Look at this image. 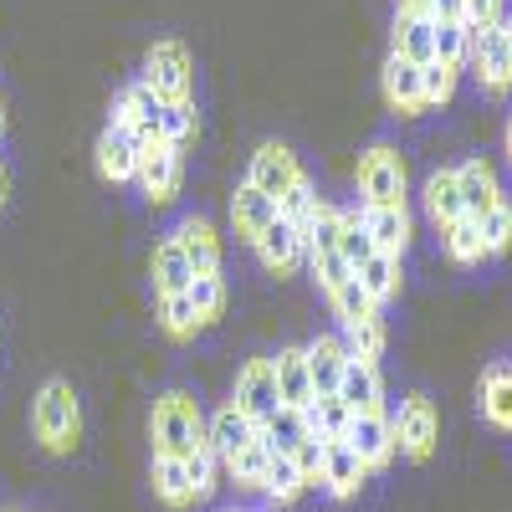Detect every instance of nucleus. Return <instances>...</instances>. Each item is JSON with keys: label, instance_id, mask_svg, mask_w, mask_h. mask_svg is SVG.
I'll use <instances>...</instances> for the list:
<instances>
[{"label": "nucleus", "instance_id": "f257e3e1", "mask_svg": "<svg viewBox=\"0 0 512 512\" xmlns=\"http://www.w3.org/2000/svg\"><path fill=\"white\" fill-rule=\"evenodd\" d=\"M149 441L154 456H175L190 461V451L205 441V410L190 390H164L149 410Z\"/></svg>", "mask_w": 512, "mask_h": 512}, {"label": "nucleus", "instance_id": "f03ea898", "mask_svg": "<svg viewBox=\"0 0 512 512\" xmlns=\"http://www.w3.org/2000/svg\"><path fill=\"white\" fill-rule=\"evenodd\" d=\"M31 431L52 456H72L82 441V405L67 379H47L31 400Z\"/></svg>", "mask_w": 512, "mask_h": 512}, {"label": "nucleus", "instance_id": "7ed1b4c3", "mask_svg": "<svg viewBox=\"0 0 512 512\" xmlns=\"http://www.w3.org/2000/svg\"><path fill=\"white\" fill-rule=\"evenodd\" d=\"M139 77L149 82L164 103H190V93H195V62L185 52V41H169V36L154 41Z\"/></svg>", "mask_w": 512, "mask_h": 512}, {"label": "nucleus", "instance_id": "20e7f679", "mask_svg": "<svg viewBox=\"0 0 512 512\" xmlns=\"http://www.w3.org/2000/svg\"><path fill=\"white\" fill-rule=\"evenodd\" d=\"M359 195L364 205H405V159L390 144H374L359 154Z\"/></svg>", "mask_w": 512, "mask_h": 512}, {"label": "nucleus", "instance_id": "39448f33", "mask_svg": "<svg viewBox=\"0 0 512 512\" xmlns=\"http://www.w3.org/2000/svg\"><path fill=\"white\" fill-rule=\"evenodd\" d=\"M395 420V446H400V456L405 461H425L436 451V441H441V415H436V400L431 395H410L405 405H400V415H390Z\"/></svg>", "mask_w": 512, "mask_h": 512}, {"label": "nucleus", "instance_id": "423d86ee", "mask_svg": "<svg viewBox=\"0 0 512 512\" xmlns=\"http://www.w3.org/2000/svg\"><path fill=\"white\" fill-rule=\"evenodd\" d=\"M231 405L251 420V425H267L282 400H277V374H272V359H246L241 374H236V390H231Z\"/></svg>", "mask_w": 512, "mask_h": 512}, {"label": "nucleus", "instance_id": "0eeeda50", "mask_svg": "<svg viewBox=\"0 0 512 512\" xmlns=\"http://www.w3.org/2000/svg\"><path fill=\"white\" fill-rule=\"evenodd\" d=\"M164 98L149 88L144 77H134L128 88H118V98H113V113H108V123H123V128H134V134L144 139V144H159V123H164Z\"/></svg>", "mask_w": 512, "mask_h": 512}, {"label": "nucleus", "instance_id": "6e6552de", "mask_svg": "<svg viewBox=\"0 0 512 512\" xmlns=\"http://www.w3.org/2000/svg\"><path fill=\"white\" fill-rule=\"evenodd\" d=\"M144 139L134 134V128H123V123H108L103 134H98V144H93V154H98V175L108 180V185H128L139 175V159H144Z\"/></svg>", "mask_w": 512, "mask_h": 512}, {"label": "nucleus", "instance_id": "1a4fd4ad", "mask_svg": "<svg viewBox=\"0 0 512 512\" xmlns=\"http://www.w3.org/2000/svg\"><path fill=\"white\" fill-rule=\"evenodd\" d=\"M139 190L154 200V205H169L180 195V180H185V149H175V144H149L144 149V159H139Z\"/></svg>", "mask_w": 512, "mask_h": 512}, {"label": "nucleus", "instance_id": "9d476101", "mask_svg": "<svg viewBox=\"0 0 512 512\" xmlns=\"http://www.w3.org/2000/svg\"><path fill=\"white\" fill-rule=\"evenodd\" d=\"M297 180H303V164H297V154L282 149V144H262L251 154V164H246V185L262 190L267 200H282Z\"/></svg>", "mask_w": 512, "mask_h": 512}, {"label": "nucleus", "instance_id": "9b49d317", "mask_svg": "<svg viewBox=\"0 0 512 512\" xmlns=\"http://www.w3.org/2000/svg\"><path fill=\"white\" fill-rule=\"evenodd\" d=\"M349 451L364 461V472H384L395 456H400V446H395V420L390 415H354V425H349Z\"/></svg>", "mask_w": 512, "mask_h": 512}, {"label": "nucleus", "instance_id": "f8f14e48", "mask_svg": "<svg viewBox=\"0 0 512 512\" xmlns=\"http://www.w3.org/2000/svg\"><path fill=\"white\" fill-rule=\"evenodd\" d=\"M466 67H477V88L487 98H502L512 88V52L502 41V26L477 31V47H472V62H466Z\"/></svg>", "mask_w": 512, "mask_h": 512}, {"label": "nucleus", "instance_id": "ddd939ff", "mask_svg": "<svg viewBox=\"0 0 512 512\" xmlns=\"http://www.w3.org/2000/svg\"><path fill=\"white\" fill-rule=\"evenodd\" d=\"M338 400H344L354 415H390V410H384V379H379V364L349 354L344 374H338Z\"/></svg>", "mask_w": 512, "mask_h": 512}, {"label": "nucleus", "instance_id": "4468645a", "mask_svg": "<svg viewBox=\"0 0 512 512\" xmlns=\"http://www.w3.org/2000/svg\"><path fill=\"white\" fill-rule=\"evenodd\" d=\"M251 246H256V256H262V267H267V272H277V277H287V272H297V267L308 262V241L297 236L282 216H277L262 236H256Z\"/></svg>", "mask_w": 512, "mask_h": 512}, {"label": "nucleus", "instance_id": "2eb2a0df", "mask_svg": "<svg viewBox=\"0 0 512 512\" xmlns=\"http://www.w3.org/2000/svg\"><path fill=\"white\" fill-rule=\"evenodd\" d=\"M359 221H364L374 251L405 256V246H410V210L405 205H359Z\"/></svg>", "mask_w": 512, "mask_h": 512}, {"label": "nucleus", "instance_id": "dca6fc26", "mask_svg": "<svg viewBox=\"0 0 512 512\" xmlns=\"http://www.w3.org/2000/svg\"><path fill=\"white\" fill-rule=\"evenodd\" d=\"M364 461L349 451V441H323V492L328 497H338V502H349L359 487H364Z\"/></svg>", "mask_w": 512, "mask_h": 512}, {"label": "nucleus", "instance_id": "f3484780", "mask_svg": "<svg viewBox=\"0 0 512 512\" xmlns=\"http://www.w3.org/2000/svg\"><path fill=\"white\" fill-rule=\"evenodd\" d=\"M456 190H461V210L472 221H482L487 210L502 200V185H497V175H492V164L487 159H466V164H456Z\"/></svg>", "mask_w": 512, "mask_h": 512}, {"label": "nucleus", "instance_id": "a211bd4d", "mask_svg": "<svg viewBox=\"0 0 512 512\" xmlns=\"http://www.w3.org/2000/svg\"><path fill=\"white\" fill-rule=\"evenodd\" d=\"M272 374H277V400L292 405V410H308L318 395H313V379H308V354L303 344H292L272 359Z\"/></svg>", "mask_w": 512, "mask_h": 512}, {"label": "nucleus", "instance_id": "6ab92c4d", "mask_svg": "<svg viewBox=\"0 0 512 512\" xmlns=\"http://www.w3.org/2000/svg\"><path fill=\"white\" fill-rule=\"evenodd\" d=\"M303 354H308L313 395H338V374H344V364H349L344 338H338V333H323V338H313V344H303Z\"/></svg>", "mask_w": 512, "mask_h": 512}, {"label": "nucleus", "instance_id": "aec40b11", "mask_svg": "<svg viewBox=\"0 0 512 512\" xmlns=\"http://www.w3.org/2000/svg\"><path fill=\"white\" fill-rule=\"evenodd\" d=\"M180 241V251L190 256V267H195V277H205V272H221V236H216V226L210 221H200V216H185L175 231H169Z\"/></svg>", "mask_w": 512, "mask_h": 512}, {"label": "nucleus", "instance_id": "412c9836", "mask_svg": "<svg viewBox=\"0 0 512 512\" xmlns=\"http://www.w3.org/2000/svg\"><path fill=\"white\" fill-rule=\"evenodd\" d=\"M256 436H262V425H251L236 405H226V410H216V415H210L205 420V441L210 446H216V456H221V466L236 456V451H246Z\"/></svg>", "mask_w": 512, "mask_h": 512}, {"label": "nucleus", "instance_id": "4be33fe9", "mask_svg": "<svg viewBox=\"0 0 512 512\" xmlns=\"http://www.w3.org/2000/svg\"><path fill=\"white\" fill-rule=\"evenodd\" d=\"M149 277H154V292H159V297H175V292H190V282H195V267H190V256L180 251V241H175V236H164V241L154 246V262H149Z\"/></svg>", "mask_w": 512, "mask_h": 512}, {"label": "nucleus", "instance_id": "5701e85b", "mask_svg": "<svg viewBox=\"0 0 512 512\" xmlns=\"http://www.w3.org/2000/svg\"><path fill=\"white\" fill-rule=\"evenodd\" d=\"M379 82H384V103H390L395 113H420V108H425V103H420V67L405 62L400 52L384 57Z\"/></svg>", "mask_w": 512, "mask_h": 512}, {"label": "nucleus", "instance_id": "b1692460", "mask_svg": "<svg viewBox=\"0 0 512 512\" xmlns=\"http://www.w3.org/2000/svg\"><path fill=\"white\" fill-rule=\"evenodd\" d=\"M272 221H277V200H267L262 190H251V185L241 180L236 195H231V226H236V236H241V241H256Z\"/></svg>", "mask_w": 512, "mask_h": 512}, {"label": "nucleus", "instance_id": "393cba45", "mask_svg": "<svg viewBox=\"0 0 512 512\" xmlns=\"http://www.w3.org/2000/svg\"><path fill=\"white\" fill-rule=\"evenodd\" d=\"M482 415L497 431H512V364L507 359L482 369Z\"/></svg>", "mask_w": 512, "mask_h": 512}, {"label": "nucleus", "instance_id": "a878e982", "mask_svg": "<svg viewBox=\"0 0 512 512\" xmlns=\"http://www.w3.org/2000/svg\"><path fill=\"white\" fill-rule=\"evenodd\" d=\"M395 52L415 67L436 62V16H395Z\"/></svg>", "mask_w": 512, "mask_h": 512}, {"label": "nucleus", "instance_id": "bb28decb", "mask_svg": "<svg viewBox=\"0 0 512 512\" xmlns=\"http://www.w3.org/2000/svg\"><path fill=\"white\" fill-rule=\"evenodd\" d=\"M354 277H359V287L369 292V303H374V308L395 303V297H400V256H384V251H374V256H369V262H364Z\"/></svg>", "mask_w": 512, "mask_h": 512}, {"label": "nucleus", "instance_id": "cd10ccee", "mask_svg": "<svg viewBox=\"0 0 512 512\" xmlns=\"http://www.w3.org/2000/svg\"><path fill=\"white\" fill-rule=\"evenodd\" d=\"M308 436H313L308 415H303V410H292V405H282V410L262 425V446H267V451H282V456H292Z\"/></svg>", "mask_w": 512, "mask_h": 512}, {"label": "nucleus", "instance_id": "c85d7f7f", "mask_svg": "<svg viewBox=\"0 0 512 512\" xmlns=\"http://www.w3.org/2000/svg\"><path fill=\"white\" fill-rule=\"evenodd\" d=\"M425 210H431V221L446 231L451 221H461V190H456V169H436L431 180H425Z\"/></svg>", "mask_w": 512, "mask_h": 512}, {"label": "nucleus", "instance_id": "c756f323", "mask_svg": "<svg viewBox=\"0 0 512 512\" xmlns=\"http://www.w3.org/2000/svg\"><path fill=\"white\" fill-rule=\"evenodd\" d=\"M154 497H159L164 507H175V512L195 502L185 461H175V456H154Z\"/></svg>", "mask_w": 512, "mask_h": 512}, {"label": "nucleus", "instance_id": "7c9ffc66", "mask_svg": "<svg viewBox=\"0 0 512 512\" xmlns=\"http://www.w3.org/2000/svg\"><path fill=\"white\" fill-rule=\"evenodd\" d=\"M441 236H446V256H451L456 267H482V262H487V246H482V231H477L472 216L451 221Z\"/></svg>", "mask_w": 512, "mask_h": 512}, {"label": "nucleus", "instance_id": "2f4dec72", "mask_svg": "<svg viewBox=\"0 0 512 512\" xmlns=\"http://www.w3.org/2000/svg\"><path fill=\"white\" fill-rule=\"evenodd\" d=\"M262 492L277 502V507H292L297 497L308 492V482H303V472L292 466V456H282V451H272V461H267V482H262Z\"/></svg>", "mask_w": 512, "mask_h": 512}, {"label": "nucleus", "instance_id": "473e14b6", "mask_svg": "<svg viewBox=\"0 0 512 512\" xmlns=\"http://www.w3.org/2000/svg\"><path fill=\"white\" fill-rule=\"evenodd\" d=\"M313 210H318V190H313V180H308V175L297 180L282 200H277V216H282L297 236H303V241H308V226H313Z\"/></svg>", "mask_w": 512, "mask_h": 512}, {"label": "nucleus", "instance_id": "72a5a7b5", "mask_svg": "<svg viewBox=\"0 0 512 512\" xmlns=\"http://www.w3.org/2000/svg\"><path fill=\"white\" fill-rule=\"evenodd\" d=\"M185 472H190V492H195V502H205L210 492L221 487V472H226V466H221L216 446H210V441H200V446L190 451V461H185Z\"/></svg>", "mask_w": 512, "mask_h": 512}, {"label": "nucleus", "instance_id": "f704fd0d", "mask_svg": "<svg viewBox=\"0 0 512 512\" xmlns=\"http://www.w3.org/2000/svg\"><path fill=\"white\" fill-rule=\"evenodd\" d=\"M267 461H272V451L262 446V436H256L246 451H236V456L226 461V477H236V487L262 492V482H267Z\"/></svg>", "mask_w": 512, "mask_h": 512}, {"label": "nucleus", "instance_id": "c9c22d12", "mask_svg": "<svg viewBox=\"0 0 512 512\" xmlns=\"http://www.w3.org/2000/svg\"><path fill=\"white\" fill-rule=\"evenodd\" d=\"M472 47H477V36L466 31L461 21H436V62L461 72L466 62H472Z\"/></svg>", "mask_w": 512, "mask_h": 512}, {"label": "nucleus", "instance_id": "e433bc0d", "mask_svg": "<svg viewBox=\"0 0 512 512\" xmlns=\"http://www.w3.org/2000/svg\"><path fill=\"white\" fill-rule=\"evenodd\" d=\"M159 328H164L169 338H180V344H185V338H195L205 323H200V313L190 308V297L175 292V297H159Z\"/></svg>", "mask_w": 512, "mask_h": 512}, {"label": "nucleus", "instance_id": "4c0bfd02", "mask_svg": "<svg viewBox=\"0 0 512 512\" xmlns=\"http://www.w3.org/2000/svg\"><path fill=\"white\" fill-rule=\"evenodd\" d=\"M344 349H349L354 359H369V364H379V359H384V318L374 313V318H359V323H349V328H344Z\"/></svg>", "mask_w": 512, "mask_h": 512}, {"label": "nucleus", "instance_id": "58836bf2", "mask_svg": "<svg viewBox=\"0 0 512 512\" xmlns=\"http://www.w3.org/2000/svg\"><path fill=\"white\" fill-rule=\"evenodd\" d=\"M185 297H190V308L200 313V323L210 328V323L221 318V308H226V277H221V272H205V277H195V282H190V292H185Z\"/></svg>", "mask_w": 512, "mask_h": 512}, {"label": "nucleus", "instance_id": "ea45409f", "mask_svg": "<svg viewBox=\"0 0 512 512\" xmlns=\"http://www.w3.org/2000/svg\"><path fill=\"white\" fill-rule=\"evenodd\" d=\"M338 256L349 262V272H359L369 256H374V241H369V231H364V221H359V210H344V231H338Z\"/></svg>", "mask_w": 512, "mask_h": 512}, {"label": "nucleus", "instance_id": "a19ab883", "mask_svg": "<svg viewBox=\"0 0 512 512\" xmlns=\"http://www.w3.org/2000/svg\"><path fill=\"white\" fill-rule=\"evenodd\" d=\"M451 98H456V67L425 62V67H420V103H425V108H446Z\"/></svg>", "mask_w": 512, "mask_h": 512}, {"label": "nucleus", "instance_id": "79ce46f5", "mask_svg": "<svg viewBox=\"0 0 512 512\" xmlns=\"http://www.w3.org/2000/svg\"><path fill=\"white\" fill-rule=\"evenodd\" d=\"M328 303H333V313H338V323H344V328L359 323V318H374V313H379V308L369 303V292L359 287V277H349L344 287H333V292H328Z\"/></svg>", "mask_w": 512, "mask_h": 512}, {"label": "nucleus", "instance_id": "37998d69", "mask_svg": "<svg viewBox=\"0 0 512 512\" xmlns=\"http://www.w3.org/2000/svg\"><path fill=\"white\" fill-rule=\"evenodd\" d=\"M477 231H482V246H487V256H502L507 246H512V205L507 200H497L487 216L477 221Z\"/></svg>", "mask_w": 512, "mask_h": 512}, {"label": "nucleus", "instance_id": "c03bdc74", "mask_svg": "<svg viewBox=\"0 0 512 512\" xmlns=\"http://www.w3.org/2000/svg\"><path fill=\"white\" fill-rule=\"evenodd\" d=\"M159 139H164V144H175V149H185V144L195 139V98H190V103H169V108H164Z\"/></svg>", "mask_w": 512, "mask_h": 512}, {"label": "nucleus", "instance_id": "a18cd8bd", "mask_svg": "<svg viewBox=\"0 0 512 512\" xmlns=\"http://www.w3.org/2000/svg\"><path fill=\"white\" fill-rule=\"evenodd\" d=\"M308 267H313V277H318V287H323V297L333 292V287H344L354 272H349V262L338 251H318V256H308Z\"/></svg>", "mask_w": 512, "mask_h": 512}, {"label": "nucleus", "instance_id": "49530a36", "mask_svg": "<svg viewBox=\"0 0 512 512\" xmlns=\"http://www.w3.org/2000/svg\"><path fill=\"white\" fill-rule=\"evenodd\" d=\"M502 16H507V11H502V0H466L461 26L477 36V31H492V26H502Z\"/></svg>", "mask_w": 512, "mask_h": 512}, {"label": "nucleus", "instance_id": "de8ad7c7", "mask_svg": "<svg viewBox=\"0 0 512 512\" xmlns=\"http://www.w3.org/2000/svg\"><path fill=\"white\" fill-rule=\"evenodd\" d=\"M292 466L303 472L308 487H318V482H323V436H308L303 446H297V451H292Z\"/></svg>", "mask_w": 512, "mask_h": 512}, {"label": "nucleus", "instance_id": "09e8293b", "mask_svg": "<svg viewBox=\"0 0 512 512\" xmlns=\"http://www.w3.org/2000/svg\"><path fill=\"white\" fill-rule=\"evenodd\" d=\"M461 11H466V0H436V6H431L436 21H461Z\"/></svg>", "mask_w": 512, "mask_h": 512}, {"label": "nucleus", "instance_id": "8fccbe9b", "mask_svg": "<svg viewBox=\"0 0 512 512\" xmlns=\"http://www.w3.org/2000/svg\"><path fill=\"white\" fill-rule=\"evenodd\" d=\"M436 0H395V16H431Z\"/></svg>", "mask_w": 512, "mask_h": 512}, {"label": "nucleus", "instance_id": "3c124183", "mask_svg": "<svg viewBox=\"0 0 512 512\" xmlns=\"http://www.w3.org/2000/svg\"><path fill=\"white\" fill-rule=\"evenodd\" d=\"M6 195H11V175H6V164H0V210H6Z\"/></svg>", "mask_w": 512, "mask_h": 512}, {"label": "nucleus", "instance_id": "603ef678", "mask_svg": "<svg viewBox=\"0 0 512 512\" xmlns=\"http://www.w3.org/2000/svg\"><path fill=\"white\" fill-rule=\"evenodd\" d=\"M502 41H507V52H512V11L502 16Z\"/></svg>", "mask_w": 512, "mask_h": 512}, {"label": "nucleus", "instance_id": "864d4df0", "mask_svg": "<svg viewBox=\"0 0 512 512\" xmlns=\"http://www.w3.org/2000/svg\"><path fill=\"white\" fill-rule=\"evenodd\" d=\"M507 159H512V118H507Z\"/></svg>", "mask_w": 512, "mask_h": 512}, {"label": "nucleus", "instance_id": "5fc2aeb1", "mask_svg": "<svg viewBox=\"0 0 512 512\" xmlns=\"http://www.w3.org/2000/svg\"><path fill=\"white\" fill-rule=\"evenodd\" d=\"M0 134H6V108H0Z\"/></svg>", "mask_w": 512, "mask_h": 512}, {"label": "nucleus", "instance_id": "6e6d98bb", "mask_svg": "<svg viewBox=\"0 0 512 512\" xmlns=\"http://www.w3.org/2000/svg\"><path fill=\"white\" fill-rule=\"evenodd\" d=\"M226 512H236V507H226Z\"/></svg>", "mask_w": 512, "mask_h": 512}, {"label": "nucleus", "instance_id": "4d7b16f0", "mask_svg": "<svg viewBox=\"0 0 512 512\" xmlns=\"http://www.w3.org/2000/svg\"><path fill=\"white\" fill-rule=\"evenodd\" d=\"M6 512H16V507H6Z\"/></svg>", "mask_w": 512, "mask_h": 512}]
</instances>
